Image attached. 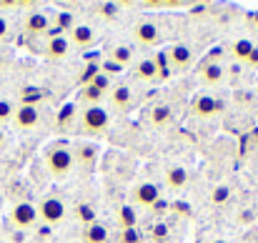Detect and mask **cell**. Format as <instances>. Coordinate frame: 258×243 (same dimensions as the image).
<instances>
[{
	"label": "cell",
	"mask_w": 258,
	"mask_h": 243,
	"mask_svg": "<svg viewBox=\"0 0 258 243\" xmlns=\"http://www.w3.org/2000/svg\"><path fill=\"white\" fill-rule=\"evenodd\" d=\"M73 151H68V148H63V146H53V148H48V153H45V168H48V173H50V178H55V180H66L71 173H73Z\"/></svg>",
	"instance_id": "1"
},
{
	"label": "cell",
	"mask_w": 258,
	"mask_h": 243,
	"mask_svg": "<svg viewBox=\"0 0 258 243\" xmlns=\"http://www.w3.org/2000/svg\"><path fill=\"white\" fill-rule=\"evenodd\" d=\"M110 126V113L103 105H93V108H83L81 113V131L88 136H103Z\"/></svg>",
	"instance_id": "2"
},
{
	"label": "cell",
	"mask_w": 258,
	"mask_h": 243,
	"mask_svg": "<svg viewBox=\"0 0 258 243\" xmlns=\"http://www.w3.org/2000/svg\"><path fill=\"white\" fill-rule=\"evenodd\" d=\"M35 208H38V221H43L45 226H60L66 221V216H68L66 203L60 198H55V196L43 198Z\"/></svg>",
	"instance_id": "3"
},
{
	"label": "cell",
	"mask_w": 258,
	"mask_h": 243,
	"mask_svg": "<svg viewBox=\"0 0 258 243\" xmlns=\"http://www.w3.org/2000/svg\"><path fill=\"white\" fill-rule=\"evenodd\" d=\"M190 113H193L196 118H201V120L216 118V115L221 113V100H218L213 93L201 90V93H196L193 100H190Z\"/></svg>",
	"instance_id": "4"
},
{
	"label": "cell",
	"mask_w": 258,
	"mask_h": 243,
	"mask_svg": "<svg viewBox=\"0 0 258 243\" xmlns=\"http://www.w3.org/2000/svg\"><path fill=\"white\" fill-rule=\"evenodd\" d=\"M10 223H13L18 231L33 228V226L38 223V208H35L33 203H25V201L15 203V206L10 208Z\"/></svg>",
	"instance_id": "5"
},
{
	"label": "cell",
	"mask_w": 258,
	"mask_h": 243,
	"mask_svg": "<svg viewBox=\"0 0 258 243\" xmlns=\"http://www.w3.org/2000/svg\"><path fill=\"white\" fill-rule=\"evenodd\" d=\"M13 123L23 133L35 131L40 126V108H35V105H18L15 108V115H13Z\"/></svg>",
	"instance_id": "6"
},
{
	"label": "cell",
	"mask_w": 258,
	"mask_h": 243,
	"mask_svg": "<svg viewBox=\"0 0 258 243\" xmlns=\"http://www.w3.org/2000/svg\"><path fill=\"white\" fill-rule=\"evenodd\" d=\"M133 38L141 48H156V45H161V28L156 23H148V20L138 23L133 28Z\"/></svg>",
	"instance_id": "7"
},
{
	"label": "cell",
	"mask_w": 258,
	"mask_h": 243,
	"mask_svg": "<svg viewBox=\"0 0 258 243\" xmlns=\"http://www.w3.org/2000/svg\"><path fill=\"white\" fill-rule=\"evenodd\" d=\"M161 201V188L156 183H138L133 188V203L138 208H153Z\"/></svg>",
	"instance_id": "8"
},
{
	"label": "cell",
	"mask_w": 258,
	"mask_h": 243,
	"mask_svg": "<svg viewBox=\"0 0 258 243\" xmlns=\"http://www.w3.org/2000/svg\"><path fill=\"white\" fill-rule=\"evenodd\" d=\"M108 105H110V110H115V113H128L131 105H133V93H131V88H128V85H115V88H110V93H108Z\"/></svg>",
	"instance_id": "9"
},
{
	"label": "cell",
	"mask_w": 258,
	"mask_h": 243,
	"mask_svg": "<svg viewBox=\"0 0 258 243\" xmlns=\"http://www.w3.org/2000/svg\"><path fill=\"white\" fill-rule=\"evenodd\" d=\"M43 55L48 60H66L71 55V43L66 35H50L45 48H43Z\"/></svg>",
	"instance_id": "10"
},
{
	"label": "cell",
	"mask_w": 258,
	"mask_h": 243,
	"mask_svg": "<svg viewBox=\"0 0 258 243\" xmlns=\"http://www.w3.org/2000/svg\"><path fill=\"white\" fill-rule=\"evenodd\" d=\"M68 43H71V48H78V50H88L93 43H95V30L90 28V25H73L71 30H68Z\"/></svg>",
	"instance_id": "11"
},
{
	"label": "cell",
	"mask_w": 258,
	"mask_h": 243,
	"mask_svg": "<svg viewBox=\"0 0 258 243\" xmlns=\"http://www.w3.org/2000/svg\"><path fill=\"white\" fill-rule=\"evenodd\" d=\"M198 78L203 85H208V88H218V85H223L226 83V71H223V66L221 63H203L201 66V71H198Z\"/></svg>",
	"instance_id": "12"
},
{
	"label": "cell",
	"mask_w": 258,
	"mask_h": 243,
	"mask_svg": "<svg viewBox=\"0 0 258 243\" xmlns=\"http://www.w3.org/2000/svg\"><path fill=\"white\" fill-rule=\"evenodd\" d=\"M166 60H168V66L175 68V71H185V68H190V63H193V50L188 48V45H173L166 50Z\"/></svg>",
	"instance_id": "13"
},
{
	"label": "cell",
	"mask_w": 258,
	"mask_h": 243,
	"mask_svg": "<svg viewBox=\"0 0 258 243\" xmlns=\"http://www.w3.org/2000/svg\"><path fill=\"white\" fill-rule=\"evenodd\" d=\"M50 28H53V23H50V18L45 13H28L25 20H23V30L28 35H43Z\"/></svg>",
	"instance_id": "14"
},
{
	"label": "cell",
	"mask_w": 258,
	"mask_h": 243,
	"mask_svg": "<svg viewBox=\"0 0 258 243\" xmlns=\"http://www.w3.org/2000/svg\"><path fill=\"white\" fill-rule=\"evenodd\" d=\"M73 161H76V165L81 170L95 168V163H98V148H95V143H81L76 148V153H73Z\"/></svg>",
	"instance_id": "15"
},
{
	"label": "cell",
	"mask_w": 258,
	"mask_h": 243,
	"mask_svg": "<svg viewBox=\"0 0 258 243\" xmlns=\"http://www.w3.org/2000/svg\"><path fill=\"white\" fill-rule=\"evenodd\" d=\"M166 186H168V191H183L185 186H188V170L183 168V165H168L166 168Z\"/></svg>",
	"instance_id": "16"
},
{
	"label": "cell",
	"mask_w": 258,
	"mask_h": 243,
	"mask_svg": "<svg viewBox=\"0 0 258 243\" xmlns=\"http://www.w3.org/2000/svg\"><path fill=\"white\" fill-rule=\"evenodd\" d=\"M136 78L141 83H156L161 78V66H158L156 60L146 58V60H141V63L136 66Z\"/></svg>",
	"instance_id": "17"
},
{
	"label": "cell",
	"mask_w": 258,
	"mask_h": 243,
	"mask_svg": "<svg viewBox=\"0 0 258 243\" xmlns=\"http://www.w3.org/2000/svg\"><path fill=\"white\" fill-rule=\"evenodd\" d=\"M81 238H83V243H108L110 241V231H108V226H103V223H93V226H86V228H83Z\"/></svg>",
	"instance_id": "18"
},
{
	"label": "cell",
	"mask_w": 258,
	"mask_h": 243,
	"mask_svg": "<svg viewBox=\"0 0 258 243\" xmlns=\"http://www.w3.org/2000/svg\"><path fill=\"white\" fill-rule=\"evenodd\" d=\"M253 48H256V43H253L251 38H236V40L231 43V58H233L236 63H246V58L251 55Z\"/></svg>",
	"instance_id": "19"
},
{
	"label": "cell",
	"mask_w": 258,
	"mask_h": 243,
	"mask_svg": "<svg viewBox=\"0 0 258 243\" xmlns=\"http://www.w3.org/2000/svg\"><path fill=\"white\" fill-rule=\"evenodd\" d=\"M105 100V93L98 88V85H93V83H88V85H81V103L86 105V108H93V105H100Z\"/></svg>",
	"instance_id": "20"
},
{
	"label": "cell",
	"mask_w": 258,
	"mask_h": 243,
	"mask_svg": "<svg viewBox=\"0 0 258 243\" xmlns=\"http://www.w3.org/2000/svg\"><path fill=\"white\" fill-rule=\"evenodd\" d=\"M108 63L118 66V68H128L133 63V48L128 45H115L110 53H108Z\"/></svg>",
	"instance_id": "21"
},
{
	"label": "cell",
	"mask_w": 258,
	"mask_h": 243,
	"mask_svg": "<svg viewBox=\"0 0 258 243\" xmlns=\"http://www.w3.org/2000/svg\"><path fill=\"white\" fill-rule=\"evenodd\" d=\"M148 123H151L153 128H166V126L171 123V108L163 105V103L153 105L151 113H148Z\"/></svg>",
	"instance_id": "22"
},
{
	"label": "cell",
	"mask_w": 258,
	"mask_h": 243,
	"mask_svg": "<svg viewBox=\"0 0 258 243\" xmlns=\"http://www.w3.org/2000/svg\"><path fill=\"white\" fill-rule=\"evenodd\" d=\"M115 223H118L120 231L136 228V226H138V213H136V208H133V206H120L118 213H115Z\"/></svg>",
	"instance_id": "23"
},
{
	"label": "cell",
	"mask_w": 258,
	"mask_h": 243,
	"mask_svg": "<svg viewBox=\"0 0 258 243\" xmlns=\"http://www.w3.org/2000/svg\"><path fill=\"white\" fill-rule=\"evenodd\" d=\"M45 98V90L38 88V85H25L20 90V105H40V100Z\"/></svg>",
	"instance_id": "24"
},
{
	"label": "cell",
	"mask_w": 258,
	"mask_h": 243,
	"mask_svg": "<svg viewBox=\"0 0 258 243\" xmlns=\"http://www.w3.org/2000/svg\"><path fill=\"white\" fill-rule=\"evenodd\" d=\"M76 218L83 223V228H86V226H93V223H98V218H95V208H93L90 203H78V206H76Z\"/></svg>",
	"instance_id": "25"
},
{
	"label": "cell",
	"mask_w": 258,
	"mask_h": 243,
	"mask_svg": "<svg viewBox=\"0 0 258 243\" xmlns=\"http://www.w3.org/2000/svg\"><path fill=\"white\" fill-rule=\"evenodd\" d=\"M95 15L100 18V20H115L118 15H120V5H115V3H98L95 5Z\"/></svg>",
	"instance_id": "26"
},
{
	"label": "cell",
	"mask_w": 258,
	"mask_h": 243,
	"mask_svg": "<svg viewBox=\"0 0 258 243\" xmlns=\"http://www.w3.org/2000/svg\"><path fill=\"white\" fill-rule=\"evenodd\" d=\"M208 201H211V206H226L231 201V188L228 186H213Z\"/></svg>",
	"instance_id": "27"
},
{
	"label": "cell",
	"mask_w": 258,
	"mask_h": 243,
	"mask_svg": "<svg viewBox=\"0 0 258 243\" xmlns=\"http://www.w3.org/2000/svg\"><path fill=\"white\" fill-rule=\"evenodd\" d=\"M13 115H15V105L5 98H0V128L5 123H13Z\"/></svg>",
	"instance_id": "28"
},
{
	"label": "cell",
	"mask_w": 258,
	"mask_h": 243,
	"mask_svg": "<svg viewBox=\"0 0 258 243\" xmlns=\"http://www.w3.org/2000/svg\"><path fill=\"white\" fill-rule=\"evenodd\" d=\"M71 118H76V105L73 103H66L58 113V128H66L71 123Z\"/></svg>",
	"instance_id": "29"
},
{
	"label": "cell",
	"mask_w": 258,
	"mask_h": 243,
	"mask_svg": "<svg viewBox=\"0 0 258 243\" xmlns=\"http://www.w3.org/2000/svg\"><path fill=\"white\" fill-rule=\"evenodd\" d=\"M151 238H153V243H168V226L166 223H156L151 228Z\"/></svg>",
	"instance_id": "30"
},
{
	"label": "cell",
	"mask_w": 258,
	"mask_h": 243,
	"mask_svg": "<svg viewBox=\"0 0 258 243\" xmlns=\"http://www.w3.org/2000/svg\"><path fill=\"white\" fill-rule=\"evenodd\" d=\"M118 243H143V241H141L138 228H125V231L118 233Z\"/></svg>",
	"instance_id": "31"
},
{
	"label": "cell",
	"mask_w": 258,
	"mask_h": 243,
	"mask_svg": "<svg viewBox=\"0 0 258 243\" xmlns=\"http://www.w3.org/2000/svg\"><path fill=\"white\" fill-rule=\"evenodd\" d=\"M98 73H100V66H95V63L86 66V71H83V76H81V85H88V83H93Z\"/></svg>",
	"instance_id": "32"
},
{
	"label": "cell",
	"mask_w": 258,
	"mask_h": 243,
	"mask_svg": "<svg viewBox=\"0 0 258 243\" xmlns=\"http://www.w3.org/2000/svg\"><path fill=\"white\" fill-rule=\"evenodd\" d=\"M246 28H248V30H253V33H258V10L246 13Z\"/></svg>",
	"instance_id": "33"
},
{
	"label": "cell",
	"mask_w": 258,
	"mask_h": 243,
	"mask_svg": "<svg viewBox=\"0 0 258 243\" xmlns=\"http://www.w3.org/2000/svg\"><path fill=\"white\" fill-rule=\"evenodd\" d=\"M243 66H248V68H256V71H258V48H253V50H251V55L246 58V63H243Z\"/></svg>",
	"instance_id": "34"
},
{
	"label": "cell",
	"mask_w": 258,
	"mask_h": 243,
	"mask_svg": "<svg viewBox=\"0 0 258 243\" xmlns=\"http://www.w3.org/2000/svg\"><path fill=\"white\" fill-rule=\"evenodd\" d=\"M203 10H206V5H193L190 8V15L193 18H203Z\"/></svg>",
	"instance_id": "35"
},
{
	"label": "cell",
	"mask_w": 258,
	"mask_h": 243,
	"mask_svg": "<svg viewBox=\"0 0 258 243\" xmlns=\"http://www.w3.org/2000/svg\"><path fill=\"white\" fill-rule=\"evenodd\" d=\"M5 35H8V23H5V18L0 15V40H5Z\"/></svg>",
	"instance_id": "36"
},
{
	"label": "cell",
	"mask_w": 258,
	"mask_h": 243,
	"mask_svg": "<svg viewBox=\"0 0 258 243\" xmlns=\"http://www.w3.org/2000/svg\"><path fill=\"white\" fill-rule=\"evenodd\" d=\"M5 143H8V136H5V131L0 128V151L5 148Z\"/></svg>",
	"instance_id": "37"
},
{
	"label": "cell",
	"mask_w": 258,
	"mask_h": 243,
	"mask_svg": "<svg viewBox=\"0 0 258 243\" xmlns=\"http://www.w3.org/2000/svg\"><path fill=\"white\" fill-rule=\"evenodd\" d=\"M208 243H228V241H226V238H211Z\"/></svg>",
	"instance_id": "38"
},
{
	"label": "cell",
	"mask_w": 258,
	"mask_h": 243,
	"mask_svg": "<svg viewBox=\"0 0 258 243\" xmlns=\"http://www.w3.org/2000/svg\"><path fill=\"white\" fill-rule=\"evenodd\" d=\"M3 68H5V60H3V55H0V73H3Z\"/></svg>",
	"instance_id": "39"
},
{
	"label": "cell",
	"mask_w": 258,
	"mask_h": 243,
	"mask_svg": "<svg viewBox=\"0 0 258 243\" xmlns=\"http://www.w3.org/2000/svg\"><path fill=\"white\" fill-rule=\"evenodd\" d=\"M256 48H258V43H256Z\"/></svg>",
	"instance_id": "40"
}]
</instances>
